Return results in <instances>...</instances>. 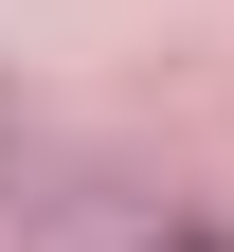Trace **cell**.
Wrapping results in <instances>:
<instances>
[{"label": "cell", "instance_id": "1", "mask_svg": "<svg viewBox=\"0 0 234 252\" xmlns=\"http://www.w3.org/2000/svg\"><path fill=\"white\" fill-rule=\"evenodd\" d=\"M180 252H216V234H180Z\"/></svg>", "mask_w": 234, "mask_h": 252}]
</instances>
